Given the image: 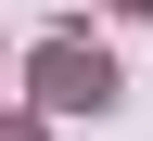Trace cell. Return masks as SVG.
<instances>
[{"mask_svg": "<svg viewBox=\"0 0 153 141\" xmlns=\"http://www.w3.org/2000/svg\"><path fill=\"white\" fill-rule=\"evenodd\" d=\"M38 103H51V115H102L115 103V64H102V51H89V38H38Z\"/></svg>", "mask_w": 153, "mask_h": 141, "instance_id": "obj_1", "label": "cell"}, {"mask_svg": "<svg viewBox=\"0 0 153 141\" xmlns=\"http://www.w3.org/2000/svg\"><path fill=\"white\" fill-rule=\"evenodd\" d=\"M0 141H38V128H26V115H0Z\"/></svg>", "mask_w": 153, "mask_h": 141, "instance_id": "obj_2", "label": "cell"}]
</instances>
